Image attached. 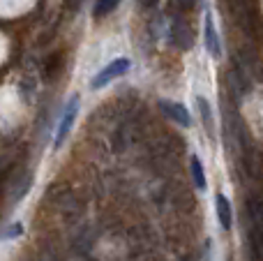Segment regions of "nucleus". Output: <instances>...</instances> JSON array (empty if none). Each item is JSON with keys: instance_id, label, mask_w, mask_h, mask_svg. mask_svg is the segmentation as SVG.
<instances>
[{"instance_id": "12", "label": "nucleus", "mask_w": 263, "mask_h": 261, "mask_svg": "<svg viewBox=\"0 0 263 261\" xmlns=\"http://www.w3.org/2000/svg\"><path fill=\"white\" fill-rule=\"evenodd\" d=\"M139 3H141V7H143V9H153L159 0H139Z\"/></svg>"}, {"instance_id": "4", "label": "nucleus", "mask_w": 263, "mask_h": 261, "mask_svg": "<svg viewBox=\"0 0 263 261\" xmlns=\"http://www.w3.org/2000/svg\"><path fill=\"white\" fill-rule=\"evenodd\" d=\"M159 109H162V114L166 116V118H171L173 123H178L180 127H190V125H192V116H190V111H187L182 104H178V102L159 100Z\"/></svg>"}, {"instance_id": "3", "label": "nucleus", "mask_w": 263, "mask_h": 261, "mask_svg": "<svg viewBox=\"0 0 263 261\" xmlns=\"http://www.w3.org/2000/svg\"><path fill=\"white\" fill-rule=\"evenodd\" d=\"M171 42L182 51H190L194 44V32H192L190 23L185 18H176L171 26Z\"/></svg>"}, {"instance_id": "9", "label": "nucleus", "mask_w": 263, "mask_h": 261, "mask_svg": "<svg viewBox=\"0 0 263 261\" xmlns=\"http://www.w3.org/2000/svg\"><path fill=\"white\" fill-rule=\"evenodd\" d=\"M118 5H120V0H97V3H95V12H92V14H95L97 18H102V16H106V14L114 12Z\"/></svg>"}, {"instance_id": "11", "label": "nucleus", "mask_w": 263, "mask_h": 261, "mask_svg": "<svg viewBox=\"0 0 263 261\" xmlns=\"http://www.w3.org/2000/svg\"><path fill=\"white\" fill-rule=\"evenodd\" d=\"M65 3H67V7H69V12L72 14H77L79 7H81V0H65Z\"/></svg>"}, {"instance_id": "10", "label": "nucleus", "mask_w": 263, "mask_h": 261, "mask_svg": "<svg viewBox=\"0 0 263 261\" xmlns=\"http://www.w3.org/2000/svg\"><path fill=\"white\" fill-rule=\"evenodd\" d=\"M173 5H176L178 9H192L196 5V0H171Z\"/></svg>"}, {"instance_id": "8", "label": "nucleus", "mask_w": 263, "mask_h": 261, "mask_svg": "<svg viewBox=\"0 0 263 261\" xmlns=\"http://www.w3.org/2000/svg\"><path fill=\"white\" fill-rule=\"evenodd\" d=\"M190 169H192V178H194V185L203 192L205 188H208V183H205V171H203V162L199 160L196 155H192L190 160Z\"/></svg>"}, {"instance_id": "2", "label": "nucleus", "mask_w": 263, "mask_h": 261, "mask_svg": "<svg viewBox=\"0 0 263 261\" xmlns=\"http://www.w3.org/2000/svg\"><path fill=\"white\" fill-rule=\"evenodd\" d=\"M77 114H79V95H72L63 111V118H60V125H58V132H55V148H60L67 139L69 129H72L74 120H77Z\"/></svg>"}, {"instance_id": "7", "label": "nucleus", "mask_w": 263, "mask_h": 261, "mask_svg": "<svg viewBox=\"0 0 263 261\" xmlns=\"http://www.w3.org/2000/svg\"><path fill=\"white\" fill-rule=\"evenodd\" d=\"M196 109H199L201 123H203V129L210 139H215V118H213V109H210V102L205 100L203 95H196Z\"/></svg>"}, {"instance_id": "5", "label": "nucleus", "mask_w": 263, "mask_h": 261, "mask_svg": "<svg viewBox=\"0 0 263 261\" xmlns=\"http://www.w3.org/2000/svg\"><path fill=\"white\" fill-rule=\"evenodd\" d=\"M205 49H208V53L213 55V58H219L222 55V44H219V35L217 30H215V21H213V14H205Z\"/></svg>"}, {"instance_id": "6", "label": "nucleus", "mask_w": 263, "mask_h": 261, "mask_svg": "<svg viewBox=\"0 0 263 261\" xmlns=\"http://www.w3.org/2000/svg\"><path fill=\"white\" fill-rule=\"evenodd\" d=\"M215 211H217V220H219V225H222V229L231 231L233 211H231V203H229L227 194H217V197H215Z\"/></svg>"}, {"instance_id": "1", "label": "nucleus", "mask_w": 263, "mask_h": 261, "mask_svg": "<svg viewBox=\"0 0 263 261\" xmlns=\"http://www.w3.org/2000/svg\"><path fill=\"white\" fill-rule=\"evenodd\" d=\"M129 67H132L129 58H116V60H111V63L106 65L102 72L95 74V79H92L90 88H92V90H100V88H104L106 83H111L114 79H118V77H123V74H127Z\"/></svg>"}]
</instances>
